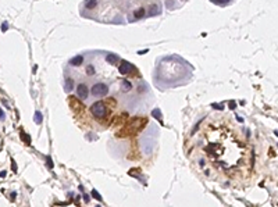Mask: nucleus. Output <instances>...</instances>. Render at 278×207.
Segmentation results:
<instances>
[{
	"label": "nucleus",
	"instance_id": "nucleus-1",
	"mask_svg": "<svg viewBox=\"0 0 278 207\" xmlns=\"http://www.w3.org/2000/svg\"><path fill=\"white\" fill-rule=\"evenodd\" d=\"M202 150L215 167L224 171L245 172L249 168L250 150L242 132L228 118H214L204 124L202 131Z\"/></svg>",
	"mask_w": 278,
	"mask_h": 207
},
{
	"label": "nucleus",
	"instance_id": "nucleus-2",
	"mask_svg": "<svg viewBox=\"0 0 278 207\" xmlns=\"http://www.w3.org/2000/svg\"><path fill=\"white\" fill-rule=\"evenodd\" d=\"M161 13L157 0H86L82 15L106 22L138 21Z\"/></svg>",
	"mask_w": 278,
	"mask_h": 207
},
{
	"label": "nucleus",
	"instance_id": "nucleus-3",
	"mask_svg": "<svg viewBox=\"0 0 278 207\" xmlns=\"http://www.w3.org/2000/svg\"><path fill=\"white\" fill-rule=\"evenodd\" d=\"M107 113V107L103 102H96L95 104H92V114L96 118H104Z\"/></svg>",
	"mask_w": 278,
	"mask_h": 207
},
{
	"label": "nucleus",
	"instance_id": "nucleus-4",
	"mask_svg": "<svg viewBox=\"0 0 278 207\" xmlns=\"http://www.w3.org/2000/svg\"><path fill=\"white\" fill-rule=\"evenodd\" d=\"M92 95L93 96H106L108 93V88H107L106 84H95L92 86Z\"/></svg>",
	"mask_w": 278,
	"mask_h": 207
},
{
	"label": "nucleus",
	"instance_id": "nucleus-5",
	"mask_svg": "<svg viewBox=\"0 0 278 207\" xmlns=\"http://www.w3.org/2000/svg\"><path fill=\"white\" fill-rule=\"evenodd\" d=\"M131 70H134V67H132V64H129L127 61H121V64L118 66V72L121 75H127Z\"/></svg>",
	"mask_w": 278,
	"mask_h": 207
},
{
	"label": "nucleus",
	"instance_id": "nucleus-6",
	"mask_svg": "<svg viewBox=\"0 0 278 207\" xmlns=\"http://www.w3.org/2000/svg\"><path fill=\"white\" fill-rule=\"evenodd\" d=\"M76 95H78V98L82 99V100L88 98V86L85 84H79L76 86Z\"/></svg>",
	"mask_w": 278,
	"mask_h": 207
},
{
	"label": "nucleus",
	"instance_id": "nucleus-7",
	"mask_svg": "<svg viewBox=\"0 0 278 207\" xmlns=\"http://www.w3.org/2000/svg\"><path fill=\"white\" fill-rule=\"evenodd\" d=\"M164 1H166V6H167L168 9H175V7L181 6L185 0H164Z\"/></svg>",
	"mask_w": 278,
	"mask_h": 207
},
{
	"label": "nucleus",
	"instance_id": "nucleus-8",
	"mask_svg": "<svg viewBox=\"0 0 278 207\" xmlns=\"http://www.w3.org/2000/svg\"><path fill=\"white\" fill-rule=\"evenodd\" d=\"M70 64H71L72 67L82 66V64H84V56H76V57H74V58L70 61Z\"/></svg>",
	"mask_w": 278,
	"mask_h": 207
},
{
	"label": "nucleus",
	"instance_id": "nucleus-9",
	"mask_svg": "<svg viewBox=\"0 0 278 207\" xmlns=\"http://www.w3.org/2000/svg\"><path fill=\"white\" fill-rule=\"evenodd\" d=\"M65 85H67V86H65V90H71V89H72V85H74L72 79H71V78H67V79H65Z\"/></svg>",
	"mask_w": 278,
	"mask_h": 207
},
{
	"label": "nucleus",
	"instance_id": "nucleus-10",
	"mask_svg": "<svg viewBox=\"0 0 278 207\" xmlns=\"http://www.w3.org/2000/svg\"><path fill=\"white\" fill-rule=\"evenodd\" d=\"M211 1L215 3V4H220V6H225V4L231 3V0H211Z\"/></svg>",
	"mask_w": 278,
	"mask_h": 207
},
{
	"label": "nucleus",
	"instance_id": "nucleus-11",
	"mask_svg": "<svg viewBox=\"0 0 278 207\" xmlns=\"http://www.w3.org/2000/svg\"><path fill=\"white\" fill-rule=\"evenodd\" d=\"M93 196H96V199H97V200H102V197L99 196V195H97V193H96V192H95V190H93Z\"/></svg>",
	"mask_w": 278,
	"mask_h": 207
},
{
	"label": "nucleus",
	"instance_id": "nucleus-12",
	"mask_svg": "<svg viewBox=\"0 0 278 207\" xmlns=\"http://www.w3.org/2000/svg\"><path fill=\"white\" fill-rule=\"evenodd\" d=\"M1 117H3V113H1V110H0V118H1Z\"/></svg>",
	"mask_w": 278,
	"mask_h": 207
}]
</instances>
